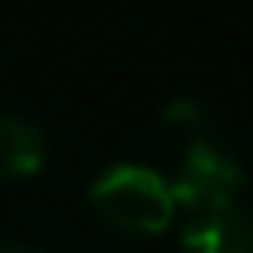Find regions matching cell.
<instances>
[{"instance_id":"obj_1","label":"cell","mask_w":253,"mask_h":253,"mask_svg":"<svg viewBox=\"0 0 253 253\" xmlns=\"http://www.w3.org/2000/svg\"><path fill=\"white\" fill-rule=\"evenodd\" d=\"M87 202H91L95 217L123 237H158L170 229V221L178 213L170 182L158 170L138 166V162L107 166L91 182Z\"/></svg>"},{"instance_id":"obj_2","label":"cell","mask_w":253,"mask_h":253,"mask_svg":"<svg viewBox=\"0 0 253 253\" xmlns=\"http://www.w3.org/2000/svg\"><path fill=\"white\" fill-rule=\"evenodd\" d=\"M166 182H170L174 206L186 210V217H198V213L237 206V194L245 186V166L237 162V154L225 146L221 134H210L182 146L178 170Z\"/></svg>"},{"instance_id":"obj_3","label":"cell","mask_w":253,"mask_h":253,"mask_svg":"<svg viewBox=\"0 0 253 253\" xmlns=\"http://www.w3.org/2000/svg\"><path fill=\"white\" fill-rule=\"evenodd\" d=\"M182 249L186 253H253V213L237 202L213 213L186 217Z\"/></svg>"},{"instance_id":"obj_4","label":"cell","mask_w":253,"mask_h":253,"mask_svg":"<svg viewBox=\"0 0 253 253\" xmlns=\"http://www.w3.org/2000/svg\"><path fill=\"white\" fill-rule=\"evenodd\" d=\"M47 162V138L43 130L24 119L0 111V182H20L40 174Z\"/></svg>"},{"instance_id":"obj_5","label":"cell","mask_w":253,"mask_h":253,"mask_svg":"<svg viewBox=\"0 0 253 253\" xmlns=\"http://www.w3.org/2000/svg\"><path fill=\"white\" fill-rule=\"evenodd\" d=\"M162 126H166V134H174V138H182V142H198V138L217 134L210 107L198 103V99H190V95L170 99V103L162 107Z\"/></svg>"},{"instance_id":"obj_6","label":"cell","mask_w":253,"mask_h":253,"mask_svg":"<svg viewBox=\"0 0 253 253\" xmlns=\"http://www.w3.org/2000/svg\"><path fill=\"white\" fill-rule=\"evenodd\" d=\"M0 253H43V249H36V245H20V241H4Z\"/></svg>"}]
</instances>
